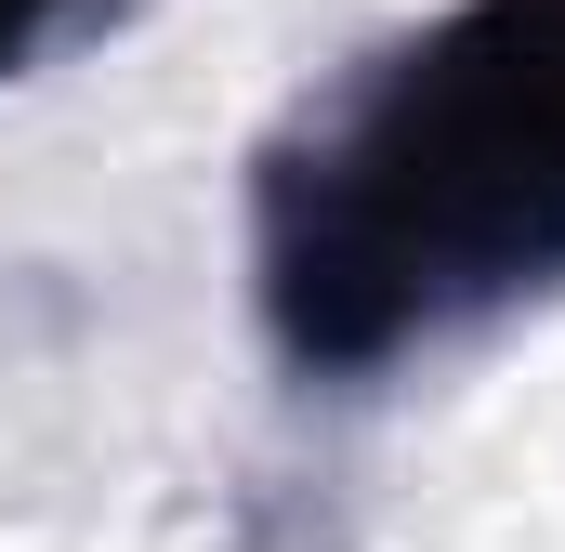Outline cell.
<instances>
[{"instance_id":"cell-2","label":"cell","mask_w":565,"mask_h":552,"mask_svg":"<svg viewBox=\"0 0 565 552\" xmlns=\"http://www.w3.org/2000/svg\"><path fill=\"white\" fill-rule=\"evenodd\" d=\"M132 0H0V79H40L53 53H79V40H106Z\"/></svg>"},{"instance_id":"cell-1","label":"cell","mask_w":565,"mask_h":552,"mask_svg":"<svg viewBox=\"0 0 565 552\" xmlns=\"http://www.w3.org/2000/svg\"><path fill=\"white\" fill-rule=\"evenodd\" d=\"M565 289V0H447L250 145V316L369 395Z\"/></svg>"}]
</instances>
